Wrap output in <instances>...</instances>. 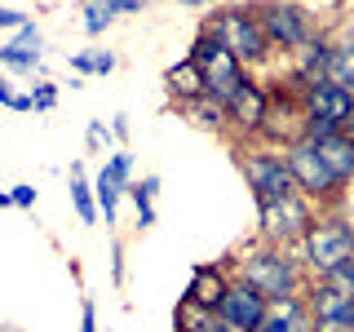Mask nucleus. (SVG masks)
Returning <instances> with one entry per match:
<instances>
[{
    "mask_svg": "<svg viewBox=\"0 0 354 332\" xmlns=\"http://www.w3.org/2000/svg\"><path fill=\"white\" fill-rule=\"evenodd\" d=\"M204 31L213 36L226 53H235L239 62H261L266 53H270V44H266V31L257 22V9L248 5H226V9H213L204 22Z\"/></svg>",
    "mask_w": 354,
    "mask_h": 332,
    "instance_id": "obj_2",
    "label": "nucleus"
},
{
    "mask_svg": "<svg viewBox=\"0 0 354 332\" xmlns=\"http://www.w3.org/2000/svg\"><path fill=\"white\" fill-rule=\"evenodd\" d=\"M111 22H115V14H111V9L102 5V0H93V5L84 9V31H88V36H102V31L111 27Z\"/></svg>",
    "mask_w": 354,
    "mask_h": 332,
    "instance_id": "obj_26",
    "label": "nucleus"
},
{
    "mask_svg": "<svg viewBox=\"0 0 354 332\" xmlns=\"http://www.w3.org/2000/svg\"><path fill=\"white\" fill-rule=\"evenodd\" d=\"M306 306L315 319H332V324H354V297L332 288L324 279H315V288L306 293Z\"/></svg>",
    "mask_w": 354,
    "mask_h": 332,
    "instance_id": "obj_14",
    "label": "nucleus"
},
{
    "mask_svg": "<svg viewBox=\"0 0 354 332\" xmlns=\"http://www.w3.org/2000/svg\"><path fill=\"white\" fill-rule=\"evenodd\" d=\"M266 306H270V297H266V293H257V288L243 284V279H230L226 297H221V306H217V319L230 332H261Z\"/></svg>",
    "mask_w": 354,
    "mask_h": 332,
    "instance_id": "obj_9",
    "label": "nucleus"
},
{
    "mask_svg": "<svg viewBox=\"0 0 354 332\" xmlns=\"http://www.w3.org/2000/svg\"><path fill=\"white\" fill-rule=\"evenodd\" d=\"M226 288H230V275L221 270V266H195L191 284H186V297H191V302H199V306H208V310L217 315Z\"/></svg>",
    "mask_w": 354,
    "mask_h": 332,
    "instance_id": "obj_15",
    "label": "nucleus"
},
{
    "mask_svg": "<svg viewBox=\"0 0 354 332\" xmlns=\"http://www.w3.org/2000/svg\"><path fill=\"white\" fill-rule=\"evenodd\" d=\"M301 107L310 111V116L328 120L332 129L354 133V93H350L346 84H337V80H315V84H306V89H301Z\"/></svg>",
    "mask_w": 354,
    "mask_h": 332,
    "instance_id": "obj_10",
    "label": "nucleus"
},
{
    "mask_svg": "<svg viewBox=\"0 0 354 332\" xmlns=\"http://www.w3.org/2000/svg\"><path fill=\"white\" fill-rule=\"evenodd\" d=\"M252 5H274V0H252Z\"/></svg>",
    "mask_w": 354,
    "mask_h": 332,
    "instance_id": "obj_38",
    "label": "nucleus"
},
{
    "mask_svg": "<svg viewBox=\"0 0 354 332\" xmlns=\"http://www.w3.org/2000/svg\"><path fill=\"white\" fill-rule=\"evenodd\" d=\"M0 208H14V195L9 191H0Z\"/></svg>",
    "mask_w": 354,
    "mask_h": 332,
    "instance_id": "obj_36",
    "label": "nucleus"
},
{
    "mask_svg": "<svg viewBox=\"0 0 354 332\" xmlns=\"http://www.w3.org/2000/svg\"><path fill=\"white\" fill-rule=\"evenodd\" d=\"M328 62H332V44L328 40H315L310 36L301 49H297V80H301V89L306 84H315V80H328Z\"/></svg>",
    "mask_w": 354,
    "mask_h": 332,
    "instance_id": "obj_17",
    "label": "nucleus"
},
{
    "mask_svg": "<svg viewBox=\"0 0 354 332\" xmlns=\"http://www.w3.org/2000/svg\"><path fill=\"white\" fill-rule=\"evenodd\" d=\"M9 195H14V208H31V204H36V186H14Z\"/></svg>",
    "mask_w": 354,
    "mask_h": 332,
    "instance_id": "obj_32",
    "label": "nucleus"
},
{
    "mask_svg": "<svg viewBox=\"0 0 354 332\" xmlns=\"http://www.w3.org/2000/svg\"><path fill=\"white\" fill-rule=\"evenodd\" d=\"M155 191H160V177H142L138 186H129L133 204H138V226H155Z\"/></svg>",
    "mask_w": 354,
    "mask_h": 332,
    "instance_id": "obj_22",
    "label": "nucleus"
},
{
    "mask_svg": "<svg viewBox=\"0 0 354 332\" xmlns=\"http://www.w3.org/2000/svg\"><path fill=\"white\" fill-rule=\"evenodd\" d=\"M257 22L266 31V44L270 49H288L297 53L310 40V18L297 0H274V5H257Z\"/></svg>",
    "mask_w": 354,
    "mask_h": 332,
    "instance_id": "obj_8",
    "label": "nucleus"
},
{
    "mask_svg": "<svg viewBox=\"0 0 354 332\" xmlns=\"http://www.w3.org/2000/svg\"><path fill=\"white\" fill-rule=\"evenodd\" d=\"M71 204H75V213H80V221L97 217V195H93V186L84 182L80 169H71Z\"/></svg>",
    "mask_w": 354,
    "mask_h": 332,
    "instance_id": "obj_24",
    "label": "nucleus"
},
{
    "mask_svg": "<svg viewBox=\"0 0 354 332\" xmlns=\"http://www.w3.org/2000/svg\"><path fill=\"white\" fill-rule=\"evenodd\" d=\"M191 62L204 71L208 98H217V102H230V98H235L239 89L248 84V71H243V62L235 58V53L221 49V44L208 36V31H199V40L191 44Z\"/></svg>",
    "mask_w": 354,
    "mask_h": 332,
    "instance_id": "obj_5",
    "label": "nucleus"
},
{
    "mask_svg": "<svg viewBox=\"0 0 354 332\" xmlns=\"http://www.w3.org/2000/svg\"><path fill=\"white\" fill-rule=\"evenodd\" d=\"M22 36L14 44H5L0 49V66H18V71H40V31L31 27H18Z\"/></svg>",
    "mask_w": 354,
    "mask_h": 332,
    "instance_id": "obj_19",
    "label": "nucleus"
},
{
    "mask_svg": "<svg viewBox=\"0 0 354 332\" xmlns=\"http://www.w3.org/2000/svg\"><path fill=\"white\" fill-rule=\"evenodd\" d=\"M350 257H354V226L346 217H319L315 226H310V235L301 239V261L310 266L315 279L332 275Z\"/></svg>",
    "mask_w": 354,
    "mask_h": 332,
    "instance_id": "obj_3",
    "label": "nucleus"
},
{
    "mask_svg": "<svg viewBox=\"0 0 354 332\" xmlns=\"http://www.w3.org/2000/svg\"><path fill=\"white\" fill-rule=\"evenodd\" d=\"M80 332H97V306L93 302L80 306Z\"/></svg>",
    "mask_w": 354,
    "mask_h": 332,
    "instance_id": "obj_31",
    "label": "nucleus"
},
{
    "mask_svg": "<svg viewBox=\"0 0 354 332\" xmlns=\"http://www.w3.org/2000/svg\"><path fill=\"white\" fill-rule=\"evenodd\" d=\"M102 5L120 18V14H142V5H147V0H102Z\"/></svg>",
    "mask_w": 354,
    "mask_h": 332,
    "instance_id": "obj_30",
    "label": "nucleus"
},
{
    "mask_svg": "<svg viewBox=\"0 0 354 332\" xmlns=\"http://www.w3.org/2000/svg\"><path fill=\"white\" fill-rule=\"evenodd\" d=\"M266 120H270V93L257 80H248L226 102V129H235L239 138H252V133H266Z\"/></svg>",
    "mask_w": 354,
    "mask_h": 332,
    "instance_id": "obj_11",
    "label": "nucleus"
},
{
    "mask_svg": "<svg viewBox=\"0 0 354 332\" xmlns=\"http://www.w3.org/2000/svg\"><path fill=\"white\" fill-rule=\"evenodd\" d=\"M328 80H337V84H346L350 93H354V36L350 40H341V44H332V62H328Z\"/></svg>",
    "mask_w": 354,
    "mask_h": 332,
    "instance_id": "obj_21",
    "label": "nucleus"
},
{
    "mask_svg": "<svg viewBox=\"0 0 354 332\" xmlns=\"http://www.w3.org/2000/svg\"><path fill=\"white\" fill-rule=\"evenodd\" d=\"M31 107H36V111H49V107H58V89H53V84H40V89H31Z\"/></svg>",
    "mask_w": 354,
    "mask_h": 332,
    "instance_id": "obj_29",
    "label": "nucleus"
},
{
    "mask_svg": "<svg viewBox=\"0 0 354 332\" xmlns=\"http://www.w3.org/2000/svg\"><path fill=\"white\" fill-rule=\"evenodd\" d=\"M283 155H288V169H292V182H297V191H301L306 199H337L346 186L332 177V169L324 164V155H319V147L315 142H288L283 147Z\"/></svg>",
    "mask_w": 354,
    "mask_h": 332,
    "instance_id": "obj_6",
    "label": "nucleus"
},
{
    "mask_svg": "<svg viewBox=\"0 0 354 332\" xmlns=\"http://www.w3.org/2000/svg\"><path fill=\"white\" fill-rule=\"evenodd\" d=\"M0 107H9V111H31V93H14V89H9V80L0 75Z\"/></svg>",
    "mask_w": 354,
    "mask_h": 332,
    "instance_id": "obj_28",
    "label": "nucleus"
},
{
    "mask_svg": "<svg viewBox=\"0 0 354 332\" xmlns=\"http://www.w3.org/2000/svg\"><path fill=\"white\" fill-rule=\"evenodd\" d=\"M261 213V239L266 243H279V248H292V243H301L310 235V226H315V208H310V199L301 191L283 195V199H266L257 204Z\"/></svg>",
    "mask_w": 354,
    "mask_h": 332,
    "instance_id": "obj_4",
    "label": "nucleus"
},
{
    "mask_svg": "<svg viewBox=\"0 0 354 332\" xmlns=\"http://www.w3.org/2000/svg\"><path fill=\"white\" fill-rule=\"evenodd\" d=\"M199 332H230V328L221 324V319H213V324H208V328H199Z\"/></svg>",
    "mask_w": 354,
    "mask_h": 332,
    "instance_id": "obj_35",
    "label": "nucleus"
},
{
    "mask_svg": "<svg viewBox=\"0 0 354 332\" xmlns=\"http://www.w3.org/2000/svg\"><path fill=\"white\" fill-rule=\"evenodd\" d=\"M243 177H248V191L257 195V204H266V199H283V195L297 191L292 169H288V155L274 151V147L243 155Z\"/></svg>",
    "mask_w": 354,
    "mask_h": 332,
    "instance_id": "obj_7",
    "label": "nucleus"
},
{
    "mask_svg": "<svg viewBox=\"0 0 354 332\" xmlns=\"http://www.w3.org/2000/svg\"><path fill=\"white\" fill-rule=\"evenodd\" d=\"M324 284H332V288H341V293L354 297V257H350L346 266H337L332 275H324Z\"/></svg>",
    "mask_w": 354,
    "mask_h": 332,
    "instance_id": "obj_27",
    "label": "nucleus"
},
{
    "mask_svg": "<svg viewBox=\"0 0 354 332\" xmlns=\"http://www.w3.org/2000/svg\"><path fill=\"white\" fill-rule=\"evenodd\" d=\"M0 27H27V14H18V9H0Z\"/></svg>",
    "mask_w": 354,
    "mask_h": 332,
    "instance_id": "obj_33",
    "label": "nucleus"
},
{
    "mask_svg": "<svg viewBox=\"0 0 354 332\" xmlns=\"http://www.w3.org/2000/svg\"><path fill=\"white\" fill-rule=\"evenodd\" d=\"M319 332H354V324H332V319H319Z\"/></svg>",
    "mask_w": 354,
    "mask_h": 332,
    "instance_id": "obj_34",
    "label": "nucleus"
},
{
    "mask_svg": "<svg viewBox=\"0 0 354 332\" xmlns=\"http://www.w3.org/2000/svg\"><path fill=\"white\" fill-rule=\"evenodd\" d=\"M239 279L266 297H288L301 293V261H292V248L279 243H252L239 257Z\"/></svg>",
    "mask_w": 354,
    "mask_h": 332,
    "instance_id": "obj_1",
    "label": "nucleus"
},
{
    "mask_svg": "<svg viewBox=\"0 0 354 332\" xmlns=\"http://www.w3.org/2000/svg\"><path fill=\"white\" fill-rule=\"evenodd\" d=\"M129 191V155L120 151V155H111V160L102 164V173L93 177V195H97V213L106 217V226L115 221V204H120V195Z\"/></svg>",
    "mask_w": 354,
    "mask_h": 332,
    "instance_id": "obj_13",
    "label": "nucleus"
},
{
    "mask_svg": "<svg viewBox=\"0 0 354 332\" xmlns=\"http://www.w3.org/2000/svg\"><path fill=\"white\" fill-rule=\"evenodd\" d=\"M315 147L324 155V164L332 169V177H337L341 186H350L354 182V133H328Z\"/></svg>",
    "mask_w": 354,
    "mask_h": 332,
    "instance_id": "obj_16",
    "label": "nucleus"
},
{
    "mask_svg": "<svg viewBox=\"0 0 354 332\" xmlns=\"http://www.w3.org/2000/svg\"><path fill=\"white\" fill-rule=\"evenodd\" d=\"M186 120L199 129H226V102H217V98H195V102H182Z\"/></svg>",
    "mask_w": 354,
    "mask_h": 332,
    "instance_id": "obj_20",
    "label": "nucleus"
},
{
    "mask_svg": "<svg viewBox=\"0 0 354 332\" xmlns=\"http://www.w3.org/2000/svg\"><path fill=\"white\" fill-rule=\"evenodd\" d=\"M261 332H319V319L310 315L301 293H288V297H270Z\"/></svg>",
    "mask_w": 354,
    "mask_h": 332,
    "instance_id": "obj_12",
    "label": "nucleus"
},
{
    "mask_svg": "<svg viewBox=\"0 0 354 332\" xmlns=\"http://www.w3.org/2000/svg\"><path fill=\"white\" fill-rule=\"evenodd\" d=\"M182 5H217V0H182Z\"/></svg>",
    "mask_w": 354,
    "mask_h": 332,
    "instance_id": "obj_37",
    "label": "nucleus"
},
{
    "mask_svg": "<svg viewBox=\"0 0 354 332\" xmlns=\"http://www.w3.org/2000/svg\"><path fill=\"white\" fill-rule=\"evenodd\" d=\"M71 71H80V75H111V71H115V58H111L106 49L102 53H75Z\"/></svg>",
    "mask_w": 354,
    "mask_h": 332,
    "instance_id": "obj_25",
    "label": "nucleus"
},
{
    "mask_svg": "<svg viewBox=\"0 0 354 332\" xmlns=\"http://www.w3.org/2000/svg\"><path fill=\"white\" fill-rule=\"evenodd\" d=\"M164 84H169V93L177 98V107H182V102H195V98H204V93H208L204 71H199L191 58L177 62V66H169V71H164Z\"/></svg>",
    "mask_w": 354,
    "mask_h": 332,
    "instance_id": "obj_18",
    "label": "nucleus"
},
{
    "mask_svg": "<svg viewBox=\"0 0 354 332\" xmlns=\"http://www.w3.org/2000/svg\"><path fill=\"white\" fill-rule=\"evenodd\" d=\"M213 310L208 306H199V302H191V297H182L177 302V332H199V328H208L213 324Z\"/></svg>",
    "mask_w": 354,
    "mask_h": 332,
    "instance_id": "obj_23",
    "label": "nucleus"
}]
</instances>
